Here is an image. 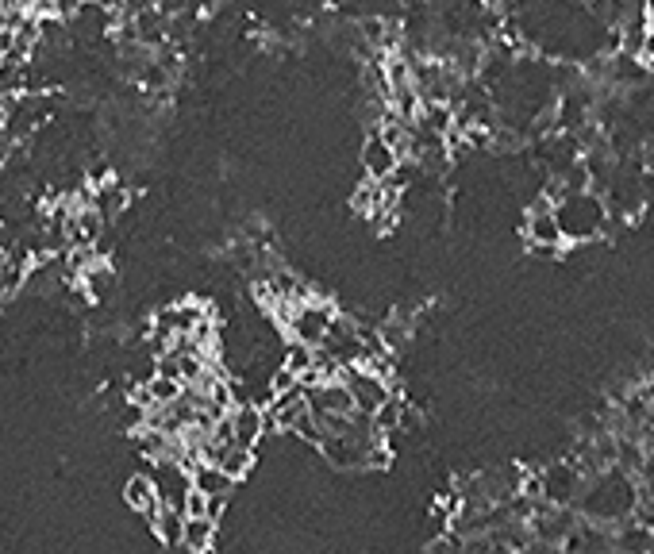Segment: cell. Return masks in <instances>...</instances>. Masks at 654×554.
I'll return each instance as SVG.
<instances>
[{"instance_id": "ac0fdd59", "label": "cell", "mask_w": 654, "mask_h": 554, "mask_svg": "<svg viewBox=\"0 0 654 554\" xmlns=\"http://www.w3.org/2000/svg\"><path fill=\"white\" fill-rule=\"evenodd\" d=\"M185 516H208V497H201V493L193 489V497H189V508H185Z\"/></svg>"}, {"instance_id": "5bb4252c", "label": "cell", "mask_w": 654, "mask_h": 554, "mask_svg": "<svg viewBox=\"0 0 654 554\" xmlns=\"http://www.w3.org/2000/svg\"><path fill=\"white\" fill-rule=\"evenodd\" d=\"M147 393H151L154 408H174V404L185 397V385L174 378H162V374H151V378H147Z\"/></svg>"}, {"instance_id": "d6986e66", "label": "cell", "mask_w": 654, "mask_h": 554, "mask_svg": "<svg viewBox=\"0 0 654 554\" xmlns=\"http://www.w3.org/2000/svg\"><path fill=\"white\" fill-rule=\"evenodd\" d=\"M520 554H562L558 551V547H554V543H543V539H531L528 547H524V551Z\"/></svg>"}, {"instance_id": "52a82bcc", "label": "cell", "mask_w": 654, "mask_h": 554, "mask_svg": "<svg viewBox=\"0 0 654 554\" xmlns=\"http://www.w3.org/2000/svg\"><path fill=\"white\" fill-rule=\"evenodd\" d=\"M231 428H235V447L254 451L258 439H262V431H266V412H262V404H239V408L231 412Z\"/></svg>"}, {"instance_id": "6da1fadb", "label": "cell", "mask_w": 654, "mask_h": 554, "mask_svg": "<svg viewBox=\"0 0 654 554\" xmlns=\"http://www.w3.org/2000/svg\"><path fill=\"white\" fill-rule=\"evenodd\" d=\"M558 224L566 231V243H585V239H597L612 227V208L601 193H574L554 208Z\"/></svg>"}, {"instance_id": "30bf717a", "label": "cell", "mask_w": 654, "mask_h": 554, "mask_svg": "<svg viewBox=\"0 0 654 554\" xmlns=\"http://www.w3.org/2000/svg\"><path fill=\"white\" fill-rule=\"evenodd\" d=\"M566 243V231L558 224L554 212H539V216H528V247H547V251H558Z\"/></svg>"}, {"instance_id": "4fadbf2b", "label": "cell", "mask_w": 654, "mask_h": 554, "mask_svg": "<svg viewBox=\"0 0 654 554\" xmlns=\"http://www.w3.org/2000/svg\"><path fill=\"white\" fill-rule=\"evenodd\" d=\"M124 204H127V193H124V185L120 181H108V185H93V208L101 212L104 220H112L116 212H124Z\"/></svg>"}, {"instance_id": "9a60e30c", "label": "cell", "mask_w": 654, "mask_h": 554, "mask_svg": "<svg viewBox=\"0 0 654 554\" xmlns=\"http://www.w3.org/2000/svg\"><path fill=\"white\" fill-rule=\"evenodd\" d=\"M281 366H285L289 374H297V381H301L304 374L316 370V351H312V347H301V343H289V351H285V358H281Z\"/></svg>"}, {"instance_id": "7a4b0ae2", "label": "cell", "mask_w": 654, "mask_h": 554, "mask_svg": "<svg viewBox=\"0 0 654 554\" xmlns=\"http://www.w3.org/2000/svg\"><path fill=\"white\" fill-rule=\"evenodd\" d=\"M335 324V308L327 301H304L293 308V316H289V335H293V343H301V347H312V351H320L327 339V331Z\"/></svg>"}, {"instance_id": "8992f818", "label": "cell", "mask_w": 654, "mask_h": 554, "mask_svg": "<svg viewBox=\"0 0 654 554\" xmlns=\"http://www.w3.org/2000/svg\"><path fill=\"white\" fill-rule=\"evenodd\" d=\"M362 170H366L370 181H378L381 185V181H389V177L401 170V154L393 151L378 131H370L366 143H362Z\"/></svg>"}, {"instance_id": "5b68a950", "label": "cell", "mask_w": 654, "mask_h": 554, "mask_svg": "<svg viewBox=\"0 0 654 554\" xmlns=\"http://www.w3.org/2000/svg\"><path fill=\"white\" fill-rule=\"evenodd\" d=\"M308 401H312V412L316 420H335V416H354V397L343 381H324L316 389H308Z\"/></svg>"}, {"instance_id": "ba28073f", "label": "cell", "mask_w": 654, "mask_h": 554, "mask_svg": "<svg viewBox=\"0 0 654 554\" xmlns=\"http://www.w3.org/2000/svg\"><path fill=\"white\" fill-rule=\"evenodd\" d=\"M124 501L135 508V512H143V516H158L162 512V497H158V485H154L151 474H135V478H127L124 485Z\"/></svg>"}, {"instance_id": "9c48e42d", "label": "cell", "mask_w": 654, "mask_h": 554, "mask_svg": "<svg viewBox=\"0 0 654 554\" xmlns=\"http://www.w3.org/2000/svg\"><path fill=\"white\" fill-rule=\"evenodd\" d=\"M189 474H193V489H197L201 497H208V501H227V497H231V489H235V481L227 478L220 466H212V462L193 466Z\"/></svg>"}, {"instance_id": "2e32d148", "label": "cell", "mask_w": 654, "mask_h": 554, "mask_svg": "<svg viewBox=\"0 0 654 554\" xmlns=\"http://www.w3.org/2000/svg\"><path fill=\"white\" fill-rule=\"evenodd\" d=\"M216 466H220V470H224L231 481H239L254 466V451H243V447H227V451L220 454V462H216Z\"/></svg>"}, {"instance_id": "e0dca14e", "label": "cell", "mask_w": 654, "mask_h": 554, "mask_svg": "<svg viewBox=\"0 0 654 554\" xmlns=\"http://www.w3.org/2000/svg\"><path fill=\"white\" fill-rule=\"evenodd\" d=\"M81 281H85L89 297H93V301H101V297L112 293V281H116V274H112V266H108V262H97V266L81 277Z\"/></svg>"}, {"instance_id": "277c9868", "label": "cell", "mask_w": 654, "mask_h": 554, "mask_svg": "<svg viewBox=\"0 0 654 554\" xmlns=\"http://www.w3.org/2000/svg\"><path fill=\"white\" fill-rule=\"evenodd\" d=\"M312 416V401H308V389H289V393H277L274 404H270V416H266V428H285L297 431L301 420Z\"/></svg>"}, {"instance_id": "3957f363", "label": "cell", "mask_w": 654, "mask_h": 554, "mask_svg": "<svg viewBox=\"0 0 654 554\" xmlns=\"http://www.w3.org/2000/svg\"><path fill=\"white\" fill-rule=\"evenodd\" d=\"M339 381L351 389L354 408H358L362 416H378L381 408H385V404L397 397L389 381L378 378V374H366L362 366H351V370H343V374H339Z\"/></svg>"}, {"instance_id": "8fae6325", "label": "cell", "mask_w": 654, "mask_h": 554, "mask_svg": "<svg viewBox=\"0 0 654 554\" xmlns=\"http://www.w3.org/2000/svg\"><path fill=\"white\" fill-rule=\"evenodd\" d=\"M154 531H158V539L166 543V547H185V524H189V516L185 512H174V508H162L158 516L151 520Z\"/></svg>"}, {"instance_id": "7c38bea8", "label": "cell", "mask_w": 654, "mask_h": 554, "mask_svg": "<svg viewBox=\"0 0 654 554\" xmlns=\"http://www.w3.org/2000/svg\"><path fill=\"white\" fill-rule=\"evenodd\" d=\"M212 539H216V520L212 516H189V524H185V547L181 551L208 554Z\"/></svg>"}]
</instances>
